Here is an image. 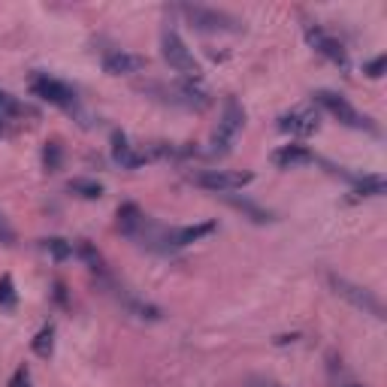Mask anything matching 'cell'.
I'll return each instance as SVG.
<instances>
[{
  "label": "cell",
  "mask_w": 387,
  "mask_h": 387,
  "mask_svg": "<svg viewBox=\"0 0 387 387\" xmlns=\"http://www.w3.org/2000/svg\"><path fill=\"white\" fill-rule=\"evenodd\" d=\"M61 161H64L61 145H57V143H46V148H43V163H46V170H48V172H57V170H61Z\"/></svg>",
  "instance_id": "603a6c76"
},
{
  "label": "cell",
  "mask_w": 387,
  "mask_h": 387,
  "mask_svg": "<svg viewBox=\"0 0 387 387\" xmlns=\"http://www.w3.org/2000/svg\"><path fill=\"white\" fill-rule=\"evenodd\" d=\"M145 57L143 55H134V52H121V48H115V52H106L103 55V70L109 73V76H134V73H143L145 70Z\"/></svg>",
  "instance_id": "4fadbf2b"
},
{
  "label": "cell",
  "mask_w": 387,
  "mask_h": 387,
  "mask_svg": "<svg viewBox=\"0 0 387 387\" xmlns=\"http://www.w3.org/2000/svg\"><path fill=\"white\" fill-rule=\"evenodd\" d=\"M148 158H152V154L139 152L136 145H130V139L125 134H118V130L112 134V161L118 163L121 170H139L148 163Z\"/></svg>",
  "instance_id": "8fae6325"
},
{
  "label": "cell",
  "mask_w": 387,
  "mask_h": 387,
  "mask_svg": "<svg viewBox=\"0 0 387 387\" xmlns=\"http://www.w3.org/2000/svg\"><path fill=\"white\" fill-rule=\"evenodd\" d=\"M315 103L324 106V109L330 112L333 118L339 121V125H345V127H351V130H366V134H378L375 121L369 118V115H363V112L354 109V106L345 100L342 94H336V91H315Z\"/></svg>",
  "instance_id": "6da1fadb"
},
{
  "label": "cell",
  "mask_w": 387,
  "mask_h": 387,
  "mask_svg": "<svg viewBox=\"0 0 387 387\" xmlns=\"http://www.w3.org/2000/svg\"><path fill=\"white\" fill-rule=\"evenodd\" d=\"M348 387H360V384H348Z\"/></svg>",
  "instance_id": "f1b7e54d"
},
{
  "label": "cell",
  "mask_w": 387,
  "mask_h": 387,
  "mask_svg": "<svg viewBox=\"0 0 387 387\" xmlns=\"http://www.w3.org/2000/svg\"><path fill=\"white\" fill-rule=\"evenodd\" d=\"M354 191H357L360 197H384L387 182H384V176H378V172H369V176H363V179H354Z\"/></svg>",
  "instance_id": "2e32d148"
},
{
  "label": "cell",
  "mask_w": 387,
  "mask_h": 387,
  "mask_svg": "<svg viewBox=\"0 0 387 387\" xmlns=\"http://www.w3.org/2000/svg\"><path fill=\"white\" fill-rule=\"evenodd\" d=\"M28 109H24V106L15 100L12 94H6V91H0V115H3V118H19V115H24Z\"/></svg>",
  "instance_id": "7402d4cb"
},
{
  "label": "cell",
  "mask_w": 387,
  "mask_h": 387,
  "mask_svg": "<svg viewBox=\"0 0 387 387\" xmlns=\"http://www.w3.org/2000/svg\"><path fill=\"white\" fill-rule=\"evenodd\" d=\"M384 70H387V57H384V55H378V57H372L369 64H363V73H366L369 79H381Z\"/></svg>",
  "instance_id": "cb8c5ba5"
},
{
  "label": "cell",
  "mask_w": 387,
  "mask_h": 387,
  "mask_svg": "<svg viewBox=\"0 0 387 387\" xmlns=\"http://www.w3.org/2000/svg\"><path fill=\"white\" fill-rule=\"evenodd\" d=\"M10 387H34V381H30V372H28V366H19V369H15V375L10 378Z\"/></svg>",
  "instance_id": "d4e9b609"
},
{
  "label": "cell",
  "mask_w": 387,
  "mask_h": 387,
  "mask_svg": "<svg viewBox=\"0 0 387 387\" xmlns=\"http://www.w3.org/2000/svg\"><path fill=\"white\" fill-rule=\"evenodd\" d=\"M242 127H245V109L240 106L236 97H227V100H224V112H221V121H218L215 134H212V152H215V154H227L230 148L236 145Z\"/></svg>",
  "instance_id": "7a4b0ae2"
},
{
  "label": "cell",
  "mask_w": 387,
  "mask_h": 387,
  "mask_svg": "<svg viewBox=\"0 0 387 387\" xmlns=\"http://www.w3.org/2000/svg\"><path fill=\"white\" fill-rule=\"evenodd\" d=\"M70 191L79 194L82 200H100V197H103V185L94 182V179H73Z\"/></svg>",
  "instance_id": "ac0fdd59"
},
{
  "label": "cell",
  "mask_w": 387,
  "mask_h": 387,
  "mask_svg": "<svg viewBox=\"0 0 387 387\" xmlns=\"http://www.w3.org/2000/svg\"><path fill=\"white\" fill-rule=\"evenodd\" d=\"M43 249L52 254L55 260H70L73 254H76V249H73V242L61 240V236H48V240H43Z\"/></svg>",
  "instance_id": "d6986e66"
},
{
  "label": "cell",
  "mask_w": 387,
  "mask_h": 387,
  "mask_svg": "<svg viewBox=\"0 0 387 387\" xmlns=\"http://www.w3.org/2000/svg\"><path fill=\"white\" fill-rule=\"evenodd\" d=\"M161 55H163V61L170 64L176 73H182L185 79H200V61L194 57V52L185 46V39L176 34V30H163V37H161Z\"/></svg>",
  "instance_id": "3957f363"
},
{
  "label": "cell",
  "mask_w": 387,
  "mask_h": 387,
  "mask_svg": "<svg viewBox=\"0 0 387 387\" xmlns=\"http://www.w3.org/2000/svg\"><path fill=\"white\" fill-rule=\"evenodd\" d=\"M327 282H330L333 287V294L336 296H342L345 303H351L354 309H360V312H366V315H372L378 321H384V306H381V300L372 294V291H366V287H360V285H354L348 282V278H339V276H327Z\"/></svg>",
  "instance_id": "5b68a950"
},
{
  "label": "cell",
  "mask_w": 387,
  "mask_h": 387,
  "mask_svg": "<svg viewBox=\"0 0 387 387\" xmlns=\"http://www.w3.org/2000/svg\"><path fill=\"white\" fill-rule=\"evenodd\" d=\"M179 12L188 19V24L197 30H242V21L236 15H230L224 10H212V6H179Z\"/></svg>",
  "instance_id": "8992f818"
},
{
  "label": "cell",
  "mask_w": 387,
  "mask_h": 387,
  "mask_svg": "<svg viewBox=\"0 0 387 387\" xmlns=\"http://www.w3.org/2000/svg\"><path fill=\"white\" fill-rule=\"evenodd\" d=\"M118 230L125 236H130V240L148 242V230H152V224H148V218L143 215V209H139L136 203H121L118 206Z\"/></svg>",
  "instance_id": "30bf717a"
},
{
  "label": "cell",
  "mask_w": 387,
  "mask_h": 387,
  "mask_svg": "<svg viewBox=\"0 0 387 387\" xmlns=\"http://www.w3.org/2000/svg\"><path fill=\"white\" fill-rule=\"evenodd\" d=\"M10 134V118H3V115H0V136H6Z\"/></svg>",
  "instance_id": "4316f807"
},
{
  "label": "cell",
  "mask_w": 387,
  "mask_h": 387,
  "mask_svg": "<svg viewBox=\"0 0 387 387\" xmlns=\"http://www.w3.org/2000/svg\"><path fill=\"white\" fill-rule=\"evenodd\" d=\"M218 224L215 221H200V224H188V227H176V230H163V233L154 236V242H163V249H185V245H194L206 240L209 233H215Z\"/></svg>",
  "instance_id": "ba28073f"
},
{
  "label": "cell",
  "mask_w": 387,
  "mask_h": 387,
  "mask_svg": "<svg viewBox=\"0 0 387 387\" xmlns=\"http://www.w3.org/2000/svg\"><path fill=\"white\" fill-rule=\"evenodd\" d=\"M52 351H55V327L46 324L43 330L34 336V354L37 357H43V360H48L52 357Z\"/></svg>",
  "instance_id": "e0dca14e"
},
{
  "label": "cell",
  "mask_w": 387,
  "mask_h": 387,
  "mask_svg": "<svg viewBox=\"0 0 387 387\" xmlns=\"http://www.w3.org/2000/svg\"><path fill=\"white\" fill-rule=\"evenodd\" d=\"M30 91H34L39 100L57 106V109H67V112H76V109H79V97H76V91H73L67 82L48 76V73H37V76L30 79Z\"/></svg>",
  "instance_id": "277c9868"
},
{
  "label": "cell",
  "mask_w": 387,
  "mask_h": 387,
  "mask_svg": "<svg viewBox=\"0 0 387 387\" xmlns=\"http://www.w3.org/2000/svg\"><path fill=\"white\" fill-rule=\"evenodd\" d=\"M194 182L206 188L212 194H233L240 188L251 185L254 182V172H230V170H206V172H197Z\"/></svg>",
  "instance_id": "52a82bcc"
},
{
  "label": "cell",
  "mask_w": 387,
  "mask_h": 387,
  "mask_svg": "<svg viewBox=\"0 0 387 387\" xmlns=\"http://www.w3.org/2000/svg\"><path fill=\"white\" fill-rule=\"evenodd\" d=\"M76 251H79V258L85 260L88 267H91V269H94V273H100V276H106V263H103V258H100V251H97V249H94L91 242H85V240H82V242L76 245Z\"/></svg>",
  "instance_id": "ffe728a7"
},
{
  "label": "cell",
  "mask_w": 387,
  "mask_h": 387,
  "mask_svg": "<svg viewBox=\"0 0 387 387\" xmlns=\"http://www.w3.org/2000/svg\"><path fill=\"white\" fill-rule=\"evenodd\" d=\"M15 306H19V294H15L12 276H3V278H0V309L12 312Z\"/></svg>",
  "instance_id": "44dd1931"
},
{
  "label": "cell",
  "mask_w": 387,
  "mask_h": 387,
  "mask_svg": "<svg viewBox=\"0 0 387 387\" xmlns=\"http://www.w3.org/2000/svg\"><path fill=\"white\" fill-rule=\"evenodd\" d=\"M0 245H15V230L3 215H0Z\"/></svg>",
  "instance_id": "484cf974"
},
{
  "label": "cell",
  "mask_w": 387,
  "mask_h": 387,
  "mask_svg": "<svg viewBox=\"0 0 387 387\" xmlns=\"http://www.w3.org/2000/svg\"><path fill=\"white\" fill-rule=\"evenodd\" d=\"M318 158L303 145H282L273 152V163L278 170H294V167H306V163H315Z\"/></svg>",
  "instance_id": "5bb4252c"
},
{
  "label": "cell",
  "mask_w": 387,
  "mask_h": 387,
  "mask_svg": "<svg viewBox=\"0 0 387 387\" xmlns=\"http://www.w3.org/2000/svg\"><path fill=\"white\" fill-rule=\"evenodd\" d=\"M224 200L233 206V209H240L242 215H249L254 224H267V221H273V212H267L263 206H258V203H251L249 197H233V194H221Z\"/></svg>",
  "instance_id": "9a60e30c"
},
{
  "label": "cell",
  "mask_w": 387,
  "mask_h": 387,
  "mask_svg": "<svg viewBox=\"0 0 387 387\" xmlns=\"http://www.w3.org/2000/svg\"><path fill=\"white\" fill-rule=\"evenodd\" d=\"M318 127H321V121H318L315 109H291L278 118V130H285L291 136H312Z\"/></svg>",
  "instance_id": "7c38bea8"
},
{
  "label": "cell",
  "mask_w": 387,
  "mask_h": 387,
  "mask_svg": "<svg viewBox=\"0 0 387 387\" xmlns=\"http://www.w3.org/2000/svg\"><path fill=\"white\" fill-rule=\"evenodd\" d=\"M306 39L318 55H324L327 61L336 64V67H348V52H345V46L333 34H327L321 24H306Z\"/></svg>",
  "instance_id": "9c48e42d"
},
{
  "label": "cell",
  "mask_w": 387,
  "mask_h": 387,
  "mask_svg": "<svg viewBox=\"0 0 387 387\" xmlns=\"http://www.w3.org/2000/svg\"><path fill=\"white\" fill-rule=\"evenodd\" d=\"M258 387H276V384H258Z\"/></svg>",
  "instance_id": "83f0119b"
}]
</instances>
